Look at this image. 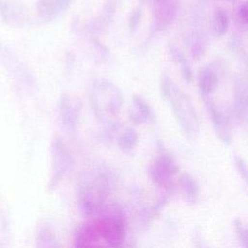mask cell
Here are the masks:
<instances>
[{
    "label": "cell",
    "instance_id": "cell-1",
    "mask_svg": "<svg viewBox=\"0 0 248 248\" xmlns=\"http://www.w3.org/2000/svg\"><path fill=\"white\" fill-rule=\"evenodd\" d=\"M127 234L126 221L120 210L83 224L75 233L76 247H119Z\"/></svg>",
    "mask_w": 248,
    "mask_h": 248
},
{
    "label": "cell",
    "instance_id": "cell-2",
    "mask_svg": "<svg viewBox=\"0 0 248 248\" xmlns=\"http://www.w3.org/2000/svg\"><path fill=\"white\" fill-rule=\"evenodd\" d=\"M89 103L99 122L113 129L123 105L120 89L106 78L95 79L89 88Z\"/></svg>",
    "mask_w": 248,
    "mask_h": 248
},
{
    "label": "cell",
    "instance_id": "cell-3",
    "mask_svg": "<svg viewBox=\"0 0 248 248\" xmlns=\"http://www.w3.org/2000/svg\"><path fill=\"white\" fill-rule=\"evenodd\" d=\"M162 96L170 104L175 119L190 140L196 139L200 132V122L191 99L168 76H163L160 82Z\"/></svg>",
    "mask_w": 248,
    "mask_h": 248
},
{
    "label": "cell",
    "instance_id": "cell-4",
    "mask_svg": "<svg viewBox=\"0 0 248 248\" xmlns=\"http://www.w3.org/2000/svg\"><path fill=\"white\" fill-rule=\"evenodd\" d=\"M110 189V178L106 172L94 176L92 180L84 181L78 187V202L84 215H94L103 209L106 198Z\"/></svg>",
    "mask_w": 248,
    "mask_h": 248
},
{
    "label": "cell",
    "instance_id": "cell-5",
    "mask_svg": "<svg viewBox=\"0 0 248 248\" xmlns=\"http://www.w3.org/2000/svg\"><path fill=\"white\" fill-rule=\"evenodd\" d=\"M157 145L160 155L151 164L149 175L151 180L158 186L169 187L171 185L172 178L177 173L179 167L172 155L164 148L161 141H158Z\"/></svg>",
    "mask_w": 248,
    "mask_h": 248
},
{
    "label": "cell",
    "instance_id": "cell-6",
    "mask_svg": "<svg viewBox=\"0 0 248 248\" xmlns=\"http://www.w3.org/2000/svg\"><path fill=\"white\" fill-rule=\"evenodd\" d=\"M51 174L48 188L53 190L68 172L72 165V157L66 144L60 139H54L50 147Z\"/></svg>",
    "mask_w": 248,
    "mask_h": 248
},
{
    "label": "cell",
    "instance_id": "cell-7",
    "mask_svg": "<svg viewBox=\"0 0 248 248\" xmlns=\"http://www.w3.org/2000/svg\"><path fill=\"white\" fill-rule=\"evenodd\" d=\"M81 103L78 100H73L68 94L60 96L57 103V114L60 125L68 133H76L80 117Z\"/></svg>",
    "mask_w": 248,
    "mask_h": 248
},
{
    "label": "cell",
    "instance_id": "cell-8",
    "mask_svg": "<svg viewBox=\"0 0 248 248\" xmlns=\"http://www.w3.org/2000/svg\"><path fill=\"white\" fill-rule=\"evenodd\" d=\"M206 108L208 109L210 119L212 122V126L214 132L218 139L226 145H230L232 141V134L230 121L227 115L223 112V110L217 107L212 100H208L205 102Z\"/></svg>",
    "mask_w": 248,
    "mask_h": 248
},
{
    "label": "cell",
    "instance_id": "cell-9",
    "mask_svg": "<svg viewBox=\"0 0 248 248\" xmlns=\"http://www.w3.org/2000/svg\"><path fill=\"white\" fill-rule=\"evenodd\" d=\"M153 21L156 30L166 29L173 20L176 7L170 0L153 1Z\"/></svg>",
    "mask_w": 248,
    "mask_h": 248
},
{
    "label": "cell",
    "instance_id": "cell-10",
    "mask_svg": "<svg viewBox=\"0 0 248 248\" xmlns=\"http://www.w3.org/2000/svg\"><path fill=\"white\" fill-rule=\"evenodd\" d=\"M233 114L240 121L245 120L247 116V86L241 76L234 78Z\"/></svg>",
    "mask_w": 248,
    "mask_h": 248
},
{
    "label": "cell",
    "instance_id": "cell-11",
    "mask_svg": "<svg viewBox=\"0 0 248 248\" xmlns=\"http://www.w3.org/2000/svg\"><path fill=\"white\" fill-rule=\"evenodd\" d=\"M0 16L3 21L13 26H20L25 21L23 8L10 0H0Z\"/></svg>",
    "mask_w": 248,
    "mask_h": 248
},
{
    "label": "cell",
    "instance_id": "cell-12",
    "mask_svg": "<svg viewBox=\"0 0 248 248\" xmlns=\"http://www.w3.org/2000/svg\"><path fill=\"white\" fill-rule=\"evenodd\" d=\"M218 84V77L212 69L205 66L198 72V88L204 102L211 99V95Z\"/></svg>",
    "mask_w": 248,
    "mask_h": 248
},
{
    "label": "cell",
    "instance_id": "cell-13",
    "mask_svg": "<svg viewBox=\"0 0 248 248\" xmlns=\"http://www.w3.org/2000/svg\"><path fill=\"white\" fill-rule=\"evenodd\" d=\"M70 2L71 0H39L36 6L38 15L46 21L52 20L68 9Z\"/></svg>",
    "mask_w": 248,
    "mask_h": 248
},
{
    "label": "cell",
    "instance_id": "cell-14",
    "mask_svg": "<svg viewBox=\"0 0 248 248\" xmlns=\"http://www.w3.org/2000/svg\"><path fill=\"white\" fill-rule=\"evenodd\" d=\"M134 109L130 113L131 121L138 125L143 122H149L154 119V113L150 105L140 96H133Z\"/></svg>",
    "mask_w": 248,
    "mask_h": 248
},
{
    "label": "cell",
    "instance_id": "cell-15",
    "mask_svg": "<svg viewBox=\"0 0 248 248\" xmlns=\"http://www.w3.org/2000/svg\"><path fill=\"white\" fill-rule=\"evenodd\" d=\"M36 245L38 247H59L54 231L47 223H43L38 227L36 232Z\"/></svg>",
    "mask_w": 248,
    "mask_h": 248
},
{
    "label": "cell",
    "instance_id": "cell-16",
    "mask_svg": "<svg viewBox=\"0 0 248 248\" xmlns=\"http://www.w3.org/2000/svg\"><path fill=\"white\" fill-rule=\"evenodd\" d=\"M180 185L187 203L194 205L199 199V185L189 173L184 172L180 176Z\"/></svg>",
    "mask_w": 248,
    "mask_h": 248
},
{
    "label": "cell",
    "instance_id": "cell-17",
    "mask_svg": "<svg viewBox=\"0 0 248 248\" xmlns=\"http://www.w3.org/2000/svg\"><path fill=\"white\" fill-rule=\"evenodd\" d=\"M169 51L170 54L172 58V60L180 65V70H181V76L183 78V79L188 82L191 83L193 81V72H192V68L185 56V54L179 49L177 48L175 46L170 45L169 46Z\"/></svg>",
    "mask_w": 248,
    "mask_h": 248
},
{
    "label": "cell",
    "instance_id": "cell-18",
    "mask_svg": "<svg viewBox=\"0 0 248 248\" xmlns=\"http://www.w3.org/2000/svg\"><path fill=\"white\" fill-rule=\"evenodd\" d=\"M230 19L226 11L222 8H216L212 16V30L216 37H222L229 28Z\"/></svg>",
    "mask_w": 248,
    "mask_h": 248
},
{
    "label": "cell",
    "instance_id": "cell-19",
    "mask_svg": "<svg viewBox=\"0 0 248 248\" xmlns=\"http://www.w3.org/2000/svg\"><path fill=\"white\" fill-rule=\"evenodd\" d=\"M138 140L139 137L137 132L134 129L129 128L120 135L118 139V147L124 152H128L135 148Z\"/></svg>",
    "mask_w": 248,
    "mask_h": 248
},
{
    "label": "cell",
    "instance_id": "cell-20",
    "mask_svg": "<svg viewBox=\"0 0 248 248\" xmlns=\"http://www.w3.org/2000/svg\"><path fill=\"white\" fill-rule=\"evenodd\" d=\"M233 228L235 231V234L241 243V245L245 248L248 247V231L240 219L233 220Z\"/></svg>",
    "mask_w": 248,
    "mask_h": 248
},
{
    "label": "cell",
    "instance_id": "cell-21",
    "mask_svg": "<svg viewBox=\"0 0 248 248\" xmlns=\"http://www.w3.org/2000/svg\"><path fill=\"white\" fill-rule=\"evenodd\" d=\"M233 164H234V167H235L237 172L239 173L240 177L245 182H247V167H246V163H245L244 159L241 156L234 155L233 156Z\"/></svg>",
    "mask_w": 248,
    "mask_h": 248
},
{
    "label": "cell",
    "instance_id": "cell-22",
    "mask_svg": "<svg viewBox=\"0 0 248 248\" xmlns=\"http://www.w3.org/2000/svg\"><path fill=\"white\" fill-rule=\"evenodd\" d=\"M236 17H237L239 24L243 27H246L247 21H248V19H247L248 16H247V5L245 2L240 4V6L238 7L237 12H236Z\"/></svg>",
    "mask_w": 248,
    "mask_h": 248
},
{
    "label": "cell",
    "instance_id": "cell-23",
    "mask_svg": "<svg viewBox=\"0 0 248 248\" xmlns=\"http://www.w3.org/2000/svg\"><path fill=\"white\" fill-rule=\"evenodd\" d=\"M140 16H141L140 9H137L131 14V16L129 19V28L131 32H135L137 30L140 20Z\"/></svg>",
    "mask_w": 248,
    "mask_h": 248
},
{
    "label": "cell",
    "instance_id": "cell-24",
    "mask_svg": "<svg viewBox=\"0 0 248 248\" xmlns=\"http://www.w3.org/2000/svg\"><path fill=\"white\" fill-rule=\"evenodd\" d=\"M223 1H228V2H234L235 0H223Z\"/></svg>",
    "mask_w": 248,
    "mask_h": 248
},
{
    "label": "cell",
    "instance_id": "cell-25",
    "mask_svg": "<svg viewBox=\"0 0 248 248\" xmlns=\"http://www.w3.org/2000/svg\"><path fill=\"white\" fill-rule=\"evenodd\" d=\"M153 1H157V0H153Z\"/></svg>",
    "mask_w": 248,
    "mask_h": 248
}]
</instances>
